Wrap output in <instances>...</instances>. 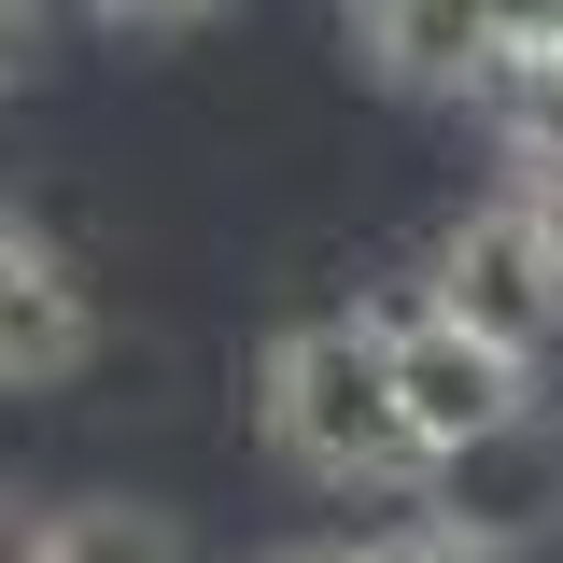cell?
<instances>
[{
	"mask_svg": "<svg viewBox=\"0 0 563 563\" xmlns=\"http://www.w3.org/2000/svg\"><path fill=\"white\" fill-rule=\"evenodd\" d=\"M380 563H521V550H493V536H465V521L437 507V521H409V536H380Z\"/></svg>",
	"mask_w": 563,
	"mask_h": 563,
	"instance_id": "cell-9",
	"label": "cell"
},
{
	"mask_svg": "<svg viewBox=\"0 0 563 563\" xmlns=\"http://www.w3.org/2000/svg\"><path fill=\"white\" fill-rule=\"evenodd\" d=\"M437 493H451V521L465 536H493V550H521V536H550L563 507V422H507L493 451H465V465H437Z\"/></svg>",
	"mask_w": 563,
	"mask_h": 563,
	"instance_id": "cell-5",
	"label": "cell"
},
{
	"mask_svg": "<svg viewBox=\"0 0 563 563\" xmlns=\"http://www.w3.org/2000/svg\"><path fill=\"white\" fill-rule=\"evenodd\" d=\"M521 198H550V225H563V184H521Z\"/></svg>",
	"mask_w": 563,
	"mask_h": 563,
	"instance_id": "cell-14",
	"label": "cell"
},
{
	"mask_svg": "<svg viewBox=\"0 0 563 563\" xmlns=\"http://www.w3.org/2000/svg\"><path fill=\"white\" fill-rule=\"evenodd\" d=\"M282 563H380V550H282Z\"/></svg>",
	"mask_w": 563,
	"mask_h": 563,
	"instance_id": "cell-13",
	"label": "cell"
},
{
	"mask_svg": "<svg viewBox=\"0 0 563 563\" xmlns=\"http://www.w3.org/2000/svg\"><path fill=\"white\" fill-rule=\"evenodd\" d=\"M268 437H282V465H310L324 493H409V479H437L409 395H395L380 310H310V324L268 339Z\"/></svg>",
	"mask_w": 563,
	"mask_h": 563,
	"instance_id": "cell-1",
	"label": "cell"
},
{
	"mask_svg": "<svg viewBox=\"0 0 563 563\" xmlns=\"http://www.w3.org/2000/svg\"><path fill=\"white\" fill-rule=\"evenodd\" d=\"M99 352V310H85V282H70V254L43 240V225H14L0 211V380L14 395H43V380H70Z\"/></svg>",
	"mask_w": 563,
	"mask_h": 563,
	"instance_id": "cell-4",
	"label": "cell"
},
{
	"mask_svg": "<svg viewBox=\"0 0 563 563\" xmlns=\"http://www.w3.org/2000/svg\"><path fill=\"white\" fill-rule=\"evenodd\" d=\"M85 14H113V29H184V14H211V0H85Z\"/></svg>",
	"mask_w": 563,
	"mask_h": 563,
	"instance_id": "cell-11",
	"label": "cell"
},
{
	"mask_svg": "<svg viewBox=\"0 0 563 563\" xmlns=\"http://www.w3.org/2000/svg\"><path fill=\"white\" fill-rule=\"evenodd\" d=\"M437 310L465 339H493L507 366H550V339H563V225H550V198H479L465 211L437 240Z\"/></svg>",
	"mask_w": 563,
	"mask_h": 563,
	"instance_id": "cell-2",
	"label": "cell"
},
{
	"mask_svg": "<svg viewBox=\"0 0 563 563\" xmlns=\"http://www.w3.org/2000/svg\"><path fill=\"white\" fill-rule=\"evenodd\" d=\"M0 563H57V521H43L29 493H0Z\"/></svg>",
	"mask_w": 563,
	"mask_h": 563,
	"instance_id": "cell-10",
	"label": "cell"
},
{
	"mask_svg": "<svg viewBox=\"0 0 563 563\" xmlns=\"http://www.w3.org/2000/svg\"><path fill=\"white\" fill-rule=\"evenodd\" d=\"M57 563H184L155 507H57Z\"/></svg>",
	"mask_w": 563,
	"mask_h": 563,
	"instance_id": "cell-6",
	"label": "cell"
},
{
	"mask_svg": "<svg viewBox=\"0 0 563 563\" xmlns=\"http://www.w3.org/2000/svg\"><path fill=\"white\" fill-rule=\"evenodd\" d=\"M380 339H395V395H409V422H422V465H465L507 422H536V366H507L493 339H465L437 296H395Z\"/></svg>",
	"mask_w": 563,
	"mask_h": 563,
	"instance_id": "cell-3",
	"label": "cell"
},
{
	"mask_svg": "<svg viewBox=\"0 0 563 563\" xmlns=\"http://www.w3.org/2000/svg\"><path fill=\"white\" fill-rule=\"evenodd\" d=\"M493 99H507V128H521V155H536V184H563V43H536Z\"/></svg>",
	"mask_w": 563,
	"mask_h": 563,
	"instance_id": "cell-7",
	"label": "cell"
},
{
	"mask_svg": "<svg viewBox=\"0 0 563 563\" xmlns=\"http://www.w3.org/2000/svg\"><path fill=\"white\" fill-rule=\"evenodd\" d=\"M465 29H479V57H493V85L536 57V43H563V0H465Z\"/></svg>",
	"mask_w": 563,
	"mask_h": 563,
	"instance_id": "cell-8",
	"label": "cell"
},
{
	"mask_svg": "<svg viewBox=\"0 0 563 563\" xmlns=\"http://www.w3.org/2000/svg\"><path fill=\"white\" fill-rule=\"evenodd\" d=\"M29 70V0H0V85Z\"/></svg>",
	"mask_w": 563,
	"mask_h": 563,
	"instance_id": "cell-12",
	"label": "cell"
}]
</instances>
